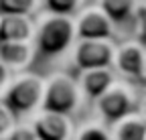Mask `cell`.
<instances>
[{"label":"cell","mask_w":146,"mask_h":140,"mask_svg":"<svg viewBox=\"0 0 146 140\" xmlns=\"http://www.w3.org/2000/svg\"><path fill=\"white\" fill-rule=\"evenodd\" d=\"M36 19L29 14H2L0 21V43H35Z\"/></svg>","instance_id":"9"},{"label":"cell","mask_w":146,"mask_h":140,"mask_svg":"<svg viewBox=\"0 0 146 140\" xmlns=\"http://www.w3.org/2000/svg\"><path fill=\"white\" fill-rule=\"evenodd\" d=\"M36 57V47L35 43H0V59H2L10 69L12 73L25 71L33 65Z\"/></svg>","instance_id":"11"},{"label":"cell","mask_w":146,"mask_h":140,"mask_svg":"<svg viewBox=\"0 0 146 140\" xmlns=\"http://www.w3.org/2000/svg\"><path fill=\"white\" fill-rule=\"evenodd\" d=\"M35 19H36L35 47L41 57L53 59V57H61L63 53L71 51V47L77 41L75 16L43 10Z\"/></svg>","instance_id":"1"},{"label":"cell","mask_w":146,"mask_h":140,"mask_svg":"<svg viewBox=\"0 0 146 140\" xmlns=\"http://www.w3.org/2000/svg\"><path fill=\"white\" fill-rule=\"evenodd\" d=\"M79 85L85 100L96 102L104 92L110 90V85L116 81L114 67H96V69H83L79 71Z\"/></svg>","instance_id":"10"},{"label":"cell","mask_w":146,"mask_h":140,"mask_svg":"<svg viewBox=\"0 0 146 140\" xmlns=\"http://www.w3.org/2000/svg\"><path fill=\"white\" fill-rule=\"evenodd\" d=\"M112 140H146V118L132 112L110 124Z\"/></svg>","instance_id":"12"},{"label":"cell","mask_w":146,"mask_h":140,"mask_svg":"<svg viewBox=\"0 0 146 140\" xmlns=\"http://www.w3.org/2000/svg\"><path fill=\"white\" fill-rule=\"evenodd\" d=\"M75 140H112V132H110V128H106L104 124L89 122V124H83L77 130Z\"/></svg>","instance_id":"16"},{"label":"cell","mask_w":146,"mask_h":140,"mask_svg":"<svg viewBox=\"0 0 146 140\" xmlns=\"http://www.w3.org/2000/svg\"><path fill=\"white\" fill-rule=\"evenodd\" d=\"M43 0H0V14H29L36 16Z\"/></svg>","instance_id":"14"},{"label":"cell","mask_w":146,"mask_h":140,"mask_svg":"<svg viewBox=\"0 0 146 140\" xmlns=\"http://www.w3.org/2000/svg\"><path fill=\"white\" fill-rule=\"evenodd\" d=\"M75 29L77 39H114L116 35V23L98 2L85 4L75 14Z\"/></svg>","instance_id":"6"},{"label":"cell","mask_w":146,"mask_h":140,"mask_svg":"<svg viewBox=\"0 0 146 140\" xmlns=\"http://www.w3.org/2000/svg\"><path fill=\"white\" fill-rule=\"evenodd\" d=\"M98 4L110 14V19L116 25H122V23L136 19L140 0H98Z\"/></svg>","instance_id":"13"},{"label":"cell","mask_w":146,"mask_h":140,"mask_svg":"<svg viewBox=\"0 0 146 140\" xmlns=\"http://www.w3.org/2000/svg\"><path fill=\"white\" fill-rule=\"evenodd\" d=\"M136 94L132 90L130 83L126 81H114L110 85V90L104 92L98 100H96V110L100 114V118L108 124L136 112Z\"/></svg>","instance_id":"5"},{"label":"cell","mask_w":146,"mask_h":140,"mask_svg":"<svg viewBox=\"0 0 146 140\" xmlns=\"http://www.w3.org/2000/svg\"><path fill=\"white\" fill-rule=\"evenodd\" d=\"M118 45L114 39H77L71 47V63L75 69L114 67Z\"/></svg>","instance_id":"4"},{"label":"cell","mask_w":146,"mask_h":140,"mask_svg":"<svg viewBox=\"0 0 146 140\" xmlns=\"http://www.w3.org/2000/svg\"><path fill=\"white\" fill-rule=\"evenodd\" d=\"M45 98H43V108L41 110H51L73 116L85 100L79 79L73 77L65 71H55L49 77H45Z\"/></svg>","instance_id":"3"},{"label":"cell","mask_w":146,"mask_h":140,"mask_svg":"<svg viewBox=\"0 0 146 140\" xmlns=\"http://www.w3.org/2000/svg\"><path fill=\"white\" fill-rule=\"evenodd\" d=\"M45 83H47V79L36 71H31V69L18 71L12 75L6 92L2 94V100L16 114V118L33 116L43 108Z\"/></svg>","instance_id":"2"},{"label":"cell","mask_w":146,"mask_h":140,"mask_svg":"<svg viewBox=\"0 0 146 140\" xmlns=\"http://www.w3.org/2000/svg\"><path fill=\"white\" fill-rule=\"evenodd\" d=\"M0 140H2V138H0Z\"/></svg>","instance_id":"21"},{"label":"cell","mask_w":146,"mask_h":140,"mask_svg":"<svg viewBox=\"0 0 146 140\" xmlns=\"http://www.w3.org/2000/svg\"><path fill=\"white\" fill-rule=\"evenodd\" d=\"M0 21H2V14H0Z\"/></svg>","instance_id":"20"},{"label":"cell","mask_w":146,"mask_h":140,"mask_svg":"<svg viewBox=\"0 0 146 140\" xmlns=\"http://www.w3.org/2000/svg\"><path fill=\"white\" fill-rule=\"evenodd\" d=\"M2 140H39V136H36L33 124H18L16 122L12 126V130Z\"/></svg>","instance_id":"17"},{"label":"cell","mask_w":146,"mask_h":140,"mask_svg":"<svg viewBox=\"0 0 146 140\" xmlns=\"http://www.w3.org/2000/svg\"><path fill=\"white\" fill-rule=\"evenodd\" d=\"M85 4H87V0H43V10L75 16Z\"/></svg>","instance_id":"15"},{"label":"cell","mask_w":146,"mask_h":140,"mask_svg":"<svg viewBox=\"0 0 146 140\" xmlns=\"http://www.w3.org/2000/svg\"><path fill=\"white\" fill-rule=\"evenodd\" d=\"M12 69L0 59V98H2V94L6 92V87H8V83H10V79H12Z\"/></svg>","instance_id":"19"},{"label":"cell","mask_w":146,"mask_h":140,"mask_svg":"<svg viewBox=\"0 0 146 140\" xmlns=\"http://www.w3.org/2000/svg\"><path fill=\"white\" fill-rule=\"evenodd\" d=\"M31 124L39 140H71L75 132L71 116L51 110H39L33 116Z\"/></svg>","instance_id":"8"},{"label":"cell","mask_w":146,"mask_h":140,"mask_svg":"<svg viewBox=\"0 0 146 140\" xmlns=\"http://www.w3.org/2000/svg\"><path fill=\"white\" fill-rule=\"evenodd\" d=\"M16 114L4 104V100L0 98V138H4L10 130H12V126L16 124Z\"/></svg>","instance_id":"18"},{"label":"cell","mask_w":146,"mask_h":140,"mask_svg":"<svg viewBox=\"0 0 146 140\" xmlns=\"http://www.w3.org/2000/svg\"><path fill=\"white\" fill-rule=\"evenodd\" d=\"M114 69L128 79H142L146 75V45L130 39L118 45Z\"/></svg>","instance_id":"7"}]
</instances>
